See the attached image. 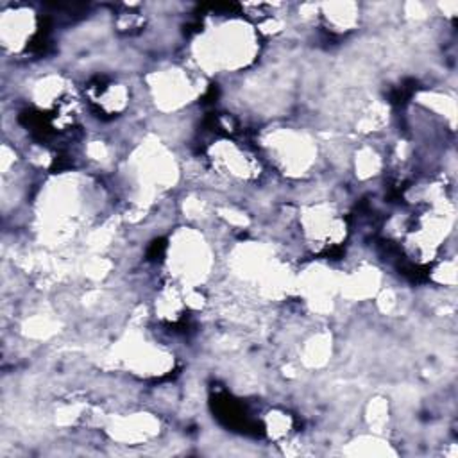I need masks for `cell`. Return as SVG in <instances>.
Segmentation results:
<instances>
[{"label":"cell","instance_id":"6da1fadb","mask_svg":"<svg viewBox=\"0 0 458 458\" xmlns=\"http://www.w3.org/2000/svg\"><path fill=\"white\" fill-rule=\"evenodd\" d=\"M193 52L206 72H234L254 61L259 52V30L243 18H222L199 34Z\"/></svg>","mask_w":458,"mask_h":458},{"label":"cell","instance_id":"3957f363","mask_svg":"<svg viewBox=\"0 0 458 458\" xmlns=\"http://www.w3.org/2000/svg\"><path fill=\"white\" fill-rule=\"evenodd\" d=\"M0 32L5 50H25L38 32V16L25 5L4 7L0 18Z\"/></svg>","mask_w":458,"mask_h":458},{"label":"cell","instance_id":"277c9868","mask_svg":"<svg viewBox=\"0 0 458 458\" xmlns=\"http://www.w3.org/2000/svg\"><path fill=\"white\" fill-rule=\"evenodd\" d=\"M322 11L318 16L322 21L327 25V30L335 32H347L352 30L360 23V5L351 4V2H340V4H324L320 5Z\"/></svg>","mask_w":458,"mask_h":458},{"label":"cell","instance_id":"7a4b0ae2","mask_svg":"<svg viewBox=\"0 0 458 458\" xmlns=\"http://www.w3.org/2000/svg\"><path fill=\"white\" fill-rule=\"evenodd\" d=\"M263 145L270 161L292 177L308 175L318 159L317 141L304 131L277 129L263 138Z\"/></svg>","mask_w":458,"mask_h":458}]
</instances>
